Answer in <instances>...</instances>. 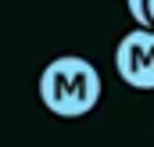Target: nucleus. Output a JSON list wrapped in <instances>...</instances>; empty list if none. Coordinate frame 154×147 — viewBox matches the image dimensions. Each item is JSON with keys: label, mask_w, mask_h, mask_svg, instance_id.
I'll list each match as a JSON object with an SVG mask.
<instances>
[{"label": "nucleus", "mask_w": 154, "mask_h": 147, "mask_svg": "<svg viewBox=\"0 0 154 147\" xmlns=\"http://www.w3.org/2000/svg\"><path fill=\"white\" fill-rule=\"evenodd\" d=\"M125 7H129V18H133L140 29L151 25V18H147V0H125Z\"/></svg>", "instance_id": "3"}, {"label": "nucleus", "mask_w": 154, "mask_h": 147, "mask_svg": "<svg viewBox=\"0 0 154 147\" xmlns=\"http://www.w3.org/2000/svg\"><path fill=\"white\" fill-rule=\"evenodd\" d=\"M104 83L93 61L61 54L39 72V104L57 118H82L100 104Z\"/></svg>", "instance_id": "1"}, {"label": "nucleus", "mask_w": 154, "mask_h": 147, "mask_svg": "<svg viewBox=\"0 0 154 147\" xmlns=\"http://www.w3.org/2000/svg\"><path fill=\"white\" fill-rule=\"evenodd\" d=\"M115 72L133 90H154V25L133 29L115 47Z\"/></svg>", "instance_id": "2"}, {"label": "nucleus", "mask_w": 154, "mask_h": 147, "mask_svg": "<svg viewBox=\"0 0 154 147\" xmlns=\"http://www.w3.org/2000/svg\"><path fill=\"white\" fill-rule=\"evenodd\" d=\"M147 18H151V25H154V0H147Z\"/></svg>", "instance_id": "4"}]
</instances>
